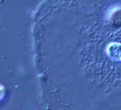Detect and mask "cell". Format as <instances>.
<instances>
[]
</instances>
